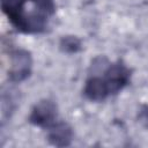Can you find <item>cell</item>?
Returning <instances> with one entry per match:
<instances>
[{
  "instance_id": "obj_1",
  "label": "cell",
  "mask_w": 148,
  "mask_h": 148,
  "mask_svg": "<svg viewBox=\"0 0 148 148\" xmlns=\"http://www.w3.org/2000/svg\"><path fill=\"white\" fill-rule=\"evenodd\" d=\"M1 7L12 24L27 34L43 31L54 12L52 0H1Z\"/></svg>"
},
{
  "instance_id": "obj_2",
  "label": "cell",
  "mask_w": 148,
  "mask_h": 148,
  "mask_svg": "<svg viewBox=\"0 0 148 148\" xmlns=\"http://www.w3.org/2000/svg\"><path fill=\"white\" fill-rule=\"evenodd\" d=\"M103 73H104L103 80L108 87L110 95L117 94L130 82L131 71L121 61H117L114 64L108 65V67L104 69Z\"/></svg>"
},
{
  "instance_id": "obj_3",
  "label": "cell",
  "mask_w": 148,
  "mask_h": 148,
  "mask_svg": "<svg viewBox=\"0 0 148 148\" xmlns=\"http://www.w3.org/2000/svg\"><path fill=\"white\" fill-rule=\"evenodd\" d=\"M31 56L25 50H16L12 54L10 68L8 77L12 82H21L25 80L31 73Z\"/></svg>"
},
{
  "instance_id": "obj_4",
  "label": "cell",
  "mask_w": 148,
  "mask_h": 148,
  "mask_svg": "<svg viewBox=\"0 0 148 148\" xmlns=\"http://www.w3.org/2000/svg\"><path fill=\"white\" fill-rule=\"evenodd\" d=\"M57 116L58 112L56 103L50 99H43L32 108L29 116V121L39 127H50L56 123Z\"/></svg>"
},
{
  "instance_id": "obj_5",
  "label": "cell",
  "mask_w": 148,
  "mask_h": 148,
  "mask_svg": "<svg viewBox=\"0 0 148 148\" xmlns=\"http://www.w3.org/2000/svg\"><path fill=\"white\" fill-rule=\"evenodd\" d=\"M47 140L56 147H67L71 145L73 139L72 127L64 121L54 123L47 127Z\"/></svg>"
},
{
  "instance_id": "obj_6",
  "label": "cell",
  "mask_w": 148,
  "mask_h": 148,
  "mask_svg": "<svg viewBox=\"0 0 148 148\" xmlns=\"http://www.w3.org/2000/svg\"><path fill=\"white\" fill-rule=\"evenodd\" d=\"M83 94L88 99L92 102H101L110 95L103 77L96 75H92L87 80Z\"/></svg>"
},
{
  "instance_id": "obj_7",
  "label": "cell",
  "mask_w": 148,
  "mask_h": 148,
  "mask_svg": "<svg viewBox=\"0 0 148 148\" xmlns=\"http://www.w3.org/2000/svg\"><path fill=\"white\" fill-rule=\"evenodd\" d=\"M60 49L67 53H75L81 50V40L75 36H66L60 40Z\"/></svg>"
},
{
  "instance_id": "obj_8",
  "label": "cell",
  "mask_w": 148,
  "mask_h": 148,
  "mask_svg": "<svg viewBox=\"0 0 148 148\" xmlns=\"http://www.w3.org/2000/svg\"><path fill=\"white\" fill-rule=\"evenodd\" d=\"M139 120L146 126L148 127V105H145L141 111L139 112Z\"/></svg>"
}]
</instances>
